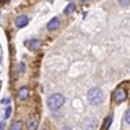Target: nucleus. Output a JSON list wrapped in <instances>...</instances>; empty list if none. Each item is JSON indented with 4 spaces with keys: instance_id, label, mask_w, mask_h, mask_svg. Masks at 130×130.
Wrapping results in <instances>:
<instances>
[{
    "instance_id": "nucleus-1",
    "label": "nucleus",
    "mask_w": 130,
    "mask_h": 130,
    "mask_svg": "<svg viewBox=\"0 0 130 130\" xmlns=\"http://www.w3.org/2000/svg\"><path fill=\"white\" fill-rule=\"evenodd\" d=\"M65 102V98L63 94L61 93H53L51 94L48 100H47V106L50 110L52 111H56L58 109H60V107L63 106Z\"/></svg>"
},
{
    "instance_id": "nucleus-2",
    "label": "nucleus",
    "mask_w": 130,
    "mask_h": 130,
    "mask_svg": "<svg viewBox=\"0 0 130 130\" xmlns=\"http://www.w3.org/2000/svg\"><path fill=\"white\" fill-rule=\"evenodd\" d=\"M87 100L91 105L98 106L104 101V93L99 87H92L87 92Z\"/></svg>"
},
{
    "instance_id": "nucleus-3",
    "label": "nucleus",
    "mask_w": 130,
    "mask_h": 130,
    "mask_svg": "<svg viewBox=\"0 0 130 130\" xmlns=\"http://www.w3.org/2000/svg\"><path fill=\"white\" fill-rule=\"evenodd\" d=\"M113 96H114L115 102H116L117 104H120V103L124 102V101L127 99V92H126V90H125L124 88L119 87V88H117V89L114 91Z\"/></svg>"
},
{
    "instance_id": "nucleus-4",
    "label": "nucleus",
    "mask_w": 130,
    "mask_h": 130,
    "mask_svg": "<svg viewBox=\"0 0 130 130\" xmlns=\"http://www.w3.org/2000/svg\"><path fill=\"white\" fill-rule=\"evenodd\" d=\"M27 22H28V18H27L26 15H19V16H17L16 19H15V25H16L18 28L25 26V25L27 24Z\"/></svg>"
},
{
    "instance_id": "nucleus-5",
    "label": "nucleus",
    "mask_w": 130,
    "mask_h": 130,
    "mask_svg": "<svg viewBox=\"0 0 130 130\" xmlns=\"http://www.w3.org/2000/svg\"><path fill=\"white\" fill-rule=\"evenodd\" d=\"M60 25V19L58 17H53L48 23H47V28L49 30H54L57 29Z\"/></svg>"
},
{
    "instance_id": "nucleus-6",
    "label": "nucleus",
    "mask_w": 130,
    "mask_h": 130,
    "mask_svg": "<svg viewBox=\"0 0 130 130\" xmlns=\"http://www.w3.org/2000/svg\"><path fill=\"white\" fill-rule=\"evenodd\" d=\"M28 95H29V91H28V88L26 86H22L18 89V98L21 100V101H25L28 99Z\"/></svg>"
},
{
    "instance_id": "nucleus-7",
    "label": "nucleus",
    "mask_w": 130,
    "mask_h": 130,
    "mask_svg": "<svg viewBox=\"0 0 130 130\" xmlns=\"http://www.w3.org/2000/svg\"><path fill=\"white\" fill-rule=\"evenodd\" d=\"M27 46H28V48H29L30 50L36 51V50H38V49L40 48L41 44H40V41H39V40H37V39H32V40H30V41L28 42Z\"/></svg>"
},
{
    "instance_id": "nucleus-8",
    "label": "nucleus",
    "mask_w": 130,
    "mask_h": 130,
    "mask_svg": "<svg viewBox=\"0 0 130 130\" xmlns=\"http://www.w3.org/2000/svg\"><path fill=\"white\" fill-rule=\"evenodd\" d=\"M26 127H27V130H36L37 127H38V120L34 119V118L27 120Z\"/></svg>"
},
{
    "instance_id": "nucleus-9",
    "label": "nucleus",
    "mask_w": 130,
    "mask_h": 130,
    "mask_svg": "<svg viewBox=\"0 0 130 130\" xmlns=\"http://www.w3.org/2000/svg\"><path fill=\"white\" fill-rule=\"evenodd\" d=\"M74 9H75L74 3H69V4L66 6V8H65L64 13H65V14H70V13H72V12L74 11Z\"/></svg>"
},
{
    "instance_id": "nucleus-10",
    "label": "nucleus",
    "mask_w": 130,
    "mask_h": 130,
    "mask_svg": "<svg viewBox=\"0 0 130 130\" xmlns=\"http://www.w3.org/2000/svg\"><path fill=\"white\" fill-rule=\"evenodd\" d=\"M21 129H22V122L21 121H15L10 128V130H21Z\"/></svg>"
},
{
    "instance_id": "nucleus-11",
    "label": "nucleus",
    "mask_w": 130,
    "mask_h": 130,
    "mask_svg": "<svg viewBox=\"0 0 130 130\" xmlns=\"http://www.w3.org/2000/svg\"><path fill=\"white\" fill-rule=\"evenodd\" d=\"M11 111H12V108H11V107H7V108H6V110H5V118H6V119L9 118V116H10V114H11Z\"/></svg>"
},
{
    "instance_id": "nucleus-12",
    "label": "nucleus",
    "mask_w": 130,
    "mask_h": 130,
    "mask_svg": "<svg viewBox=\"0 0 130 130\" xmlns=\"http://www.w3.org/2000/svg\"><path fill=\"white\" fill-rule=\"evenodd\" d=\"M125 121H126V123L130 124V109L126 112V115H125Z\"/></svg>"
},
{
    "instance_id": "nucleus-13",
    "label": "nucleus",
    "mask_w": 130,
    "mask_h": 130,
    "mask_svg": "<svg viewBox=\"0 0 130 130\" xmlns=\"http://www.w3.org/2000/svg\"><path fill=\"white\" fill-rule=\"evenodd\" d=\"M18 71L20 72V73H23L24 72V64L21 62V63H19V65H18Z\"/></svg>"
},
{
    "instance_id": "nucleus-14",
    "label": "nucleus",
    "mask_w": 130,
    "mask_h": 130,
    "mask_svg": "<svg viewBox=\"0 0 130 130\" xmlns=\"http://www.w3.org/2000/svg\"><path fill=\"white\" fill-rule=\"evenodd\" d=\"M1 128H2V124L0 123V130H1Z\"/></svg>"
},
{
    "instance_id": "nucleus-15",
    "label": "nucleus",
    "mask_w": 130,
    "mask_h": 130,
    "mask_svg": "<svg viewBox=\"0 0 130 130\" xmlns=\"http://www.w3.org/2000/svg\"><path fill=\"white\" fill-rule=\"evenodd\" d=\"M42 130H44V129H42Z\"/></svg>"
}]
</instances>
